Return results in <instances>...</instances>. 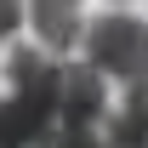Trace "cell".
Segmentation results:
<instances>
[{
    "label": "cell",
    "mask_w": 148,
    "mask_h": 148,
    "mask_svg": "<svg viewBox=\"0 0 148 148\" xmlns=\"http://www.w3.org/2000/svg\"><path fill=\"white\" fill-rule=\"evenodd\" d=\"M6 74H12V91L34 97L51 114V125H103L108 114V86L86 63H63L46 46H23L6 63Z\"/></svg>",
    "instance_id": "6da1fadb"
},
{
    "label": "cell",
    "mask_w": 148,
    "mask_h": 148,
    "mask_svg": "<svg viewBox=\"0 0 148 148\" xmlns=\"http://www.w3.org/2000/svg\"><path fill=\"white\" fill-rule=\"evenodd\" d=\"M80 46H86V69L97 80H125V86L148 80V23L143 17L103 12L97 23L80 29Z\"/></svg>",
    "instance_id": "7a4b0ae2"
},
{
    "label": "cell",
    "mask_w": 148,
    "mask_h": 148,
    "mask_svg": "<svg viewBox=\"0 0 148 148\" xmlns=\"http://www.w3.org/2000/svg\"><path fill=\"white\" fill-rule=\"evenodd\" d=\"M46 131H51V114L34 97H23V91L0 97V148H34Z\"/></svg>",
    "instance_id": "3957f363"
},
{
    "label": "cell",
    "mask_w": 148,
    "mask_h": 148,
    "mask_svg": "<svg viewBox=\"0 0 148 148\" xmlns=\"http://www.w3.org/2000/svg\"><path fill=\"white\" fill-rule=\"evenodd\" d=\"M29 17L40 29V46L46 51H69L80 46V0H29Z\"/></svg>",
    "instance_id": "277c9868"
},
{
    "label": "cell",
    "mask_w": 148,
    "mask_h": 148,
    "mask_svg": "<svg viewBox=\"0 0 148 148\" xmlns=\"http://www.w3.org/2000/svg\"><path fill=\"white\" fill-rule=\"evenodd\" d=\"M108 148H148V80L131 86L108 120Z\"/></svg>",
    "instance_id": "5b68a950"
},
{
    "label": "cell",
    "mask_w": 148,
    "mask_h": 148,
    "mask_svg": "<svg viewBox=\"0 0 148 148\" xmlns=\"http://www.w3.org/2000/svg\"><path fill=\"white\" fill-rule=\"evenodd\" d=\"M34 148H108V137L97 125H51Z\"/></svg>",
    "instance_id": "8992f818"
},
{
    "label": "cell",
    "mask_w": 148,
    "mask_h": 148,
    "mask_svg": "<svg viewBox=\"0 0 148 148\" xmlns=\"http://www.w3.org/2000/svg\"><path fill=\"white\" fill-rule=\"evenodd\" d=\"M17 23H23V0H0V40L17 34Z\"/></svg>",
    "instance_id": "52a82bcc"
}]
</instances>
